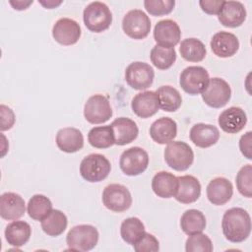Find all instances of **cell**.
Returning <instances> with one entry per match:
<instances>
[{
	"label": "cell",
	"instance_id": "obj_12",
	"mask_svg": "<svg viewBox=\"0 0 252 252\" xmlns=\"http://www.w3.org/2000/svg\"><path fill=\"white\" fill-rule=\"evenodd\" d=\"M209 80V73L205 68L201 66H189L181 72L179 84L185 93L195 95L205 90Z\"/></svg>",
	"mask_w": 252,
	"mask_h": 252
},
{
	"label": "cell",
	"instance_id": "obj_42",
	"mask_svg": "<svg viewBox=\"0 0 252 252\" xmlns=\"http://www.w3.org/2000/svg\"><path fill=\"white\" fill-rule=\"evenodd\" d=\"M239 149L241 154L247 158V159H252V154H251V149H252V132L248 131L244 135L241 136L239 140Z\"/></svg>",
	"mask_w": 252,
	"mask_h": 252
},
{
	"label": "cell",
	"instance_id": "obj_29",
	"mask_svg": "<svg viewBox=\"0 0 252 252\" xmlns=\"http://www.w3.org/2000/svg\"><path fill=\"white\" fill-rule=\"evenodd\" d=\"M156 94L158 97L159 107L166 112L176 111L182 103V97L180 93L171 86L159 87Z\"/></svg>",
	"mask_w": 252,
	"mask_h": 252
},
{
	"label": "cell",
	"instance_id": "obj_37",
	"mask_svg": "<svg viewBox=\"0 0 252 252\" xmlns=\"http://www.w3.org/2000/svg\"><path fill=\"white\" fill-rule=\"evenodd\" d=\"M236 187L239 193L247 198L252 197V165L246 164L240 168L236 175Z\"/></svg>",
	"mask_w": 252,
	"mask_h": 252
},
{
	"label": "cell",
	"instance_id": "obj_38",
	"mask_svg": "<svg viewBox=\"0 0 252 252\" xmlns=\"http://www.w3.org/2000/svg\"><path fill=\"white\" fill-rule=\"evenodd\" d=\"M144 6L152 16H163L171 13L175 6L174 0H146Z\"/></svg>",
	"mask_w": 252,
	"mask_h": 252
},
{
	"label": "cell",
	"instance_id": "obj_43",
	"mask_svg": "<svg viewBox=\"0 0 252 252\" xmlns=\"http://www.w3.org/2000/svg\"><path fill=\"white\" fill-rule=\"evenodd\" d=\"M9 3L13 6V8L15 10H19V11H22V10H26L31 4H32V1H9Z\"/></svg>",
	"mask_w": 252,
	"mask_h": 252
},
{
	"label": "cell",
	"instance_id": "obj_14",
	"mask_svg": "<svg viewBox=\"0 0 252 252\" xmlns=\"http://www.w3.org/2000/svg\"><path fill=\"white\" fill-rule=\"evenodd\" d=\"M181 31L173 20H161L158 22L154 29V38L158 45L174 47L180 40Z\"/></svg>",
	"mask_w": 252,
	"mask_h": 252
},
{
	"label": "cell",
	"instance_id": "obj_11",
	"mask_svg": "<svg viewBox=\"0 0 252 252\" xmlns=\"http://www.w3.org/2000/svg\"><path fill=\"white\" fill-rule=\"evenodd\" d=\"M102 203L110 211L121 213L132 205V196L126 186L113 183L107 185L102 192Z\"/></svg>",
	"mask_w": 252,
	"mask_h": 252
},
{
	"label": "cell",
	"instance_id": "obj_15",
	"mask_svg": "<svg viewBox=\"0 0 252 252\" xmlns=\"http://www.w3.org/2000/svg\"><path fill=\"white\" fill-rule=\"evenodd\" d=\"M210 45L215 55L220 58H228L238 51L239 40L231 32H218L213 35Z\"/></svg>",
	"mask_w": 252,
	"mask_h": 252
},
{
	"label": "cell",
	"instance_id": "obj_31",
	"mask_svg": "<svg viewBox=\"0 0 252 252\" xmlns=\"http://www.w3.org/2000/svg\"><path fill=\"white\" fill-rule=\"evenodd\" d=\"M179 51L181 57L189 62H200L206 57V47L204 43L195 37L185 38L181 41Z\"/></svg>",
	"mask_w": 252,
	"mask_h": 252
},
{
	"label": "cell",
	"instance_id": "obj_35",
	"mask_svg": "<svg viewBox=\"0 0 252 252\" xmlns=\"http://www.w3.org/2000/svg\"><path fill=\"white\" fill-rule=\"evenodd\" d=\"M150 58L155 67L159 70L169 69L176 60L174 47H165L156 44L151 50Z\"/></svg>",
	"mask_w": 252,
	"mask_h": 252
},
{
	"label": "cell",
	"instance_id": "obj_30",
	"mask_svg": "<svg viewBox=\"0 0 252 252\" xmlns=\"http://www.w3.org/2000/svg\"><path fill=\"white\" fill-rule=\"evenodd\" d=\"M68 224L66 215L60 210H52V212L41 220L42 230L49 236H59L62 234Z\"/></svg>",
	"mask_w": 252,
	"mask_h": 252
},
{
	"label": "cell",
	"instance_id": "obj_21",
	"mask_svg": "<svg viewBox=\"0 0 252 252\" xmlns=\"http://www.w3.org/2000/svg\"><path fill=\"white\" fill-rule=\"evenodd\" d=\"M177 135V124L169 117H161L153 122L150 127L151 138L159 145L168 144Z\"/></svg>",
	"mask_w": 252,
	"mask_h": 252
},
{
	"label": "cell",
	"instance_id": "obj_28",
	"mask_svg": "<svg viewBox=\"0 0 252 252\" xmlns=\"http://www.w3.org/2000/svg\"><path fill=\"white\" fill-rule=\"evenodd\" d=\"M206 223L204 214L196 209L185 211L180 219L181 229L187 235L202 232L206 227Z\"/></svg>",
	"mask_w": 252,
	"mask_h": 252
},
{
	"label": "cell",
	"instance_id": "obj_26",
	"mask_svg": "<svg viewBox=\"0 0 252 252\" xmlns=\"http://www.w3.org/2000/svg\"><path fill=\"white\" fill-rule=\"evenodd\" d=\"M178 187V179L175 175L167 171H159L155 174L152 180L154 193L160 198L174 197Z\"/></svg>",
	"mask_w": 252,
	"mask_h": 252
},
{
	"label": "cell",
	"instance_id": "obj_22",
	"mask_svg": "<svg viewBox=\"0 0 252 252\" xmlns=\"http://www.w3.org/2000/svg\"><path fill=\"white\" fill-rule=\"evenodd\" d=\"M55 141L58 149L67 154L76 153L84 147V136L79 129L74 127L60 129Z\"/></svg>",
	"mask_w": 252,
	"mask_h": 252
},
{
	"label": "cell",
	"instance_id": "obj_5",
	"mask_svg": "<svg viewBox=\"0 0 252 252\" xmlns=\"http://www.w3.org/2000/svg\"><path fill=\"white\" fill-rule=\"evenodd\" d=\"M164 160L167 165L177 171L188 169L194 161V153L185 142L171 141L164 150Z\"/></svg>",
	"mask_w": 252,
	"mask_h": 252
},
{
	"label": "cell",
	"instance_id": "obj_40",
	"mask_svg": "<svg viewBox=\"0 0 252 252\" xmlns=\"http://www.w3.org/2000/svg\"><path fill=\"white\" fill-rule=\"evenodd\" d=\"M0 112H1V126H0L1 131L11 129L15 123V114L13 110L4 104H1Z\"/></svg>",
	"mask_w": 252,
	"mask_h": 252
},
{
	"label": "cell",
	"instance_id": "obj_19",
	"mask_svg": "<svg viewBox=\"0 0 252 252\" xmlns=\"http://www.w3.org/2000/svg\"><path fill=\"white\" fill-rule=\"evenodd\" d=\"M219 21L226 28L240 27L246 19V10L239 1H224L220 13Z\"/></svg>",
	"mask_w": 252,
	"mask_h": 252
},
{
	"label": "cell",
	"instance_id": "obj_36",
	"mask_svg": "<svg viewBox=\"0 0 252 252\" xmlns=\"http://www.w3.org/2000/svg\"><path fill=\"white\" fill-rule=\"evenodd\" d=\"M213 249L212 240L202 232L189 235L185 243L187 252H212Z\"/></svg>",
	"mask_w": 252,
	"mask_h": 252
},
{
	"label": "cell",
	"instance_id": "obj_9",
	"mask_svg": "<svg viewBox=\"0 0 252 252\" xmlns=\"http://www.w3.org/2000/svg\"><path fill=\"white\" fill-rule=\"evenodd\" d=\"M155 71L145 62L136 61L130 63L125 70V81L134 90L143 91L150 88L154 82Z\"/></svg>",
	"mask_w": 252,
	"mask_h": 252
},
{
	"label": "cell",
	"instance_id": "obj_18",
	"mask_svg": "<svg viewBox=\"0 0 252 252\" xmlns=\"http://www.w3.org/2000/svg\"><path fill=\"white\" fill-rule=\"evenodd\" d=\"M26 212L25 200L17 193L6 192L0 197V216L7 220H16Z\"/></svg>",
	"mask_w": 252,
	"mask_h": 252
},
{
	"label": "cell",
	"instance_id": "obj_8",
	"mask_svg": "<svg viewBox=\"0 0 252 252\" xmlns=\"http://www.w3.org/2000/svg\"><path fill=\"white\" fill-rule=\"evenodd\" d=\"M123 32L133 39H144L151 32V21L145 12L134 9L126 13L122 20Z\"/></svg>",
	"mask_w": 252,
	"mask_h": 252
},
{
	"label": "cell",
	"instance_id": "obj_10",
	"mask_svg": "<svg viewBox=\"0 0 252 252\" xmlns=\"http://www.w3.org/2000/svg\"><path fill=\"white\" fill-rule=\"evenodd\" d=\"M84 116L92 124H101L112 116V108L108 98L103 94H94L89 97L84 106Z\"/></svg>",
	"mask_w": 252,
	"mask_h": 252
},
{
	"label": "cell",
	"instance_id": "obj_17",
	"mask_svg": "<svg viewBox=\"0 0 252 252\" xmlns=\"http://www.w3.org/2000/svg\"><path fill=\"white\" fill-rule=\"evenodd\" d=\"M131 108L140 118H149L155 115L159 108L158 94L153 91L137 94L132 99Z\"/></svg>",
	"mask_w": 252,
	"mask_h": 252
},
{
	"label": "cell",
	"instance_id": "obj_33",
	"mask_svg": "<svg viewBox=\"0 0 252 252\" xmlns=\"http://www.w3.org/2000/svg\"><path fill=\"white\" fill-rule=\"evenodd\" d=\"M90 145L96 149H107L115 144L114 134L110 125L97 126L90 130L88 134Z\"/></svg>",
	"mask_w": 252,
	"mask_h": 252
},
{
	"label": "cell",
	"instance_id": "obj_2",
	"mask_svg": "<svg viewBox=\"0 0 252 252\" xmlns=\"http://www.w3.org/2000/svg\"><path fill=\"white\" fill-rule=\"evenodd\" d=\"M83 20L89 31L99 33L110 27L112 23V14L105 3L94 1L90 3L84 9Z\"/></svg>",
	"mask_w": 252,
	"mask_h": 252
},
{
	"label": "cell",
	"instance_id": "obj_23",
	"mask_svg": "<svg viewBox=\"0 0 252 252\" xmlns=\"http://www.w3.org/2000/svg\"><path fill=\"white\" fill-rule=\"evenodd\" d=\"M178 187L174 195L176 201L182 204H191L197 201L201 195V184L199 180L192 175H183L177 177Z\"/></svg>",
	"mask_w": 252,
	"mask_h": 252
},
{
	"label": "cell",
	"instance_id": "obj_4",
	"mask_svg": "<svg viewBox=\"0 0 252 252\" xmlns=\"http://www.w3.org/2000/svg\"><path fill=\"white\" fill-rule=\"evenodd\" d=\"M111 170L109 160L100 154H91L83 158L80 164V174L88 182L104 180Z\"/></svg>",
	"mask_w": 252,
	"mask_h": 252
},
{
	"label": "cell",
	"instance_id": "obj_27",
	"mask_svg": "<svg viewBox=\"0 0 252 252\" xmlns=\"http://www.w3.org/2000/svg\"><path fill=\"white\" fill-rule=\"evenodd\" d=\"M32 235L31 225L24 220H14L5 228V238L9 245L21 247L25 245Z\"/></svg>",
	"mask_w": 252,
	"mask_h": 252
},
{
	"label": "cell",
	"instance_id": "obj_13",
	"mask_svg": "<svg viewBox=\"0 0 252 252\" xmlns=\"http://www.w3.org/2000/svg\"><path fill=\"white\" fill-rule=\"evenodd\" d=\"M82 34L80 25L69 18L59 19L52 28V36L62 45H73L78 42Z\"/></svg>",
	"mask_w": 252,
	"mask_h": 252
},
{
	"label": "cell",
	"instance_id": "obj_25",
	"mask_svg": "<svg viewBox=\"0 0 252 252\" xmlns=\"http://www.w3.org/2000/svg\"><path fill=\"white\" fill-rule=\"evenodd\" d=\"M191 142L199 148H209L215 145L220 139L219 129L211 124L197 123L190 130Z\"/></svg>",
	"mask_w": 252,
	"mask_h": 252
},
{
	"label": "cell",
	"instance_id": "obj_41",
	"mask_svg": "<svg viewBox=\"0 0 252 252\" xmlns=\"http://www.w3.org/2000/svg\"><path fill=\"white\" fill-rule=\"evenodd\" d=\"M224 1L222 0H201L199 5L201 9L209 15H218Z\"/></svg>",
	"mask_w": 252,
	"mask_h": 252
},
{
	"label": "cell",
	"instance_id": "obj_24",
	"mask_svg": "<svg viewBox=\"0 0 252 252\" xmlns=\"http://www.w3.org/2000/svg\"><path fill=\"white\" fill-rule=\"evenodd\" d=\"M114 134L115 144L124 146L132 143L139 134V129L136 122L127 117H119L113 120L110 124Z\"/></svg>",
	"mask_w": 252,
	"mask_h": 252
},
{
	"label": "cell",
	"instance_id": "obj_1",
	"mask_svg": "<svg viewBox=\"0 0 252 252\" xmlns=\"http://www.w3.org/2000/svg\"><path fill=\"white\" fill-rule=\"evenodd\" d=\"M222 233L225 238L233 243H239L248 238L251 232V218L242 208L228 209L221 220Z\"/></svg>",
	"mask_w": 252,
	"mask_h": 252
},
{
	"label": "cell",
	"instance_id": "obj_6",
	"mask_svg": "<svg viewBox=\"0 0 252 252\" xmlns=\"http://www.w3.org/2000/svg\"><path fill=\"white\" fill-rule=\"evenodd\" d=\"M204 102L214 108L224 106L230 99L231 89L226 81L221 78H212L209 80L205 90L201 93Z\"/></svg>",
	"mask_w": 252,
	"mask_h": 252
},
{
	"label": "cell",
	"instance_id": "obj_39",
	"mask_svg": "<svg viewBox=\"0 0 252 252\" xmlns=\"http://www.w3.org/2000/svg\"><path fill=\"white\" fill-rule=\"evenodd\" d=\"M133 246L134 250L137 252H157L159 250L158 240L148 232H145L144 236Z\"/></svg>",
	"mask_w": 252,
	"mask_h": 252
},
{
	"label": "cell",
	"instance_id": "obj_44",
	"mask_svg": "<svg viewBox=\"0 0 252 252\" xmlns=\"http://www.w3.org/2000/svg\"><path fill=\"white\" fill-rule=\"evenodd\" d=\"M39 3L46 9H53L59 6L62 3V1H39Z\"/></svg>",
	"mask_w": 252,
	"mask_h": 252
},
{
	"label": "cell",
	"instance_id": "obj_20",
	"mask_svg": "<svg viewBox=\"0 0 252 252\" xmlns=\"http://www.w3.org/2000/svg\"><path fill=\"white\" fill-rule=\"evenodd\" d=\"M232 194L233 186L225 177H216L207 186V197L213 205H224L231 199Z\"/></svg>",
	"mask_w": 252,
	"mask_h": 252
},
{
	"label": "cell",
	"instance_id": "obj_34",
	"mask_svg": "<svg viewBox=\"0 0 252 252\" xmlns=\"http://www.w3.org/2000/svg\"><path fill=\"white\" fill-rule=\"evenodd\" d=\"M27 211L32 220L41 221L52 212V203L48 197L35 194L29 200Z\"/></svg>",
	"mask_w": 252,
	"mask_h": 252
},
{
	"label": "cell",
	"instance_id": "obj_32",
	"mask_svg": "<svg viewBox=\"0 0 252 252\" xmlns=\"http://www.w3.org/2000/svg\"><path fill=\"white\" fill-rule=\"evenodd\" d=\"M145 232L144 223L135 217L124 220L120 226V235L122 239L131 245L138 242L144 236Z\"/></svg>",
	"mask_w": 252,
	"mask_h": 252
},
{
	"label": "cell",
	"instance_id": "obj_16",
	"mask_svg": "<svg viewBox=\"0 0 252 252\" xmlns=\"http://www.w3.org/2000/svg\"><path fill=\"white\" fill-rule=\"evenodd\" d=\"M218 122L222 131L228 134H235L245 127L247 116L241 107L230 106L220 114Z\"/></svg>",
	"mask_w": 252,
	"mask_h": 252
},
{
	"label": "cell",
	"instance_id": "obj_3",
	"mask_svg": "<svg viewBox=\"0 0 252 252\" xmlns=\"http://www.w3.org/2000/svg\"><path fill=\"white\" fill-rule=\"evenodd\" d=\"M98 231L91 224H79L72 227L66 235V243L71 250L90 251L98 242Z\"/></svg>",
	"mask_w": 252,
	"mask_h": 252
},
{
	"label": "cell",
	"instance_id": "obj_7",
	"mask_svg": "<svg viewBox=\"0 0 252 252\" xmlns=\"http://www.w3.org/2000/svg\"><path fill=\"white\" fill-rule=\"evenodd\" d=\"M119 165L124 174L137 176L147 169L149 165V155L140 147L129 148L121 154Z\"/></svg>",
	"mask_w": 252,
	"mask_h": 252
}]
</instances>
